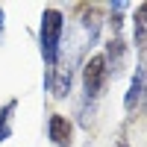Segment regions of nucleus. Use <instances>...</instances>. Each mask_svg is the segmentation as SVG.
Wrapping results in <instances>:
<instances>
[{
  "label": "nucleus",
  "instance_id": "nucleus-8",
  "mask_svg": "<svg viewBox=\"0 0 147 147\" xmlns=\"http://www.w3.org/2000/svg\"><path fill=\"white\" fill-rule=\"evenodd\" d=\"M132 47L138 56H147V0L132 9Z\"/></svg>",
  "mask_w": 147,
  "mask_h": 147
},
{
  "label": "nucleus",
  "instance_id": "nucleus-5",
  "mask_svg": "<svg viewBox=\"0 0 147 147\" xmlns=\"http://www.w3.org/2000/svg\"><path fill=\"white\" fill-rule=\"evenodd\" d=\"M77 15H82V30L88 32V41L94 44L100 30H103V24H106V6H100V3H80Z\"/></svg>",
  "mask_w": 147,
  "mask_h": 147
},
{
  "label": "nucleus",
  "instance_id": "nucleus-9",
  "mask_svg": "<svg viewBox=\"0 0 147 147\" xmlns=\"http://www.w3.org/2000/svg\"><path fill=\"white\" fill-rule=\"evenodd\" d=\"M15 109H18V100H6L3 109H0V144L12 138V118H15Z\"/></svg>",
  "mask_w": 147,
  "mask_h": 147
},
{
  "label": "nucleus",
  "instance_id": "nucleus-10",
  "mask_svg": "<svg viewBox=\"0 0 147 147\" xmlns=\"http://www.w3.org/2000/svg\"><path fill=\"white\" fill-rule=\"evenodd\" d=\"M3 32H6V12L0 6V38H3Z\"/></svg>",
  "mask_w": 147,
  "mask_h": 147
},
{
  "label": "nucleus",
  "instance_id": "nucleus-6",
  "mask_svg": "<svg viewBox=\"0 0 147 147\" xmlns=\"http://www.w3.org/2000/svg\"><path fill=\"white\" fill-rule=\"evenodd\" d=\"M47 138L56 147H71L74 144V121L62 112H53L47 118Z\"/></svg>",
  "mask_w": 147,
  "mask_h": 147
},
{
  "label": "nucleus",
  "instance_id": "nucleus-3",
  "mask_svg": "<svg viewBox=\"0 0 147 147\" xmlns=\"http://www.w3.org/2000/svg\"><path fill=\"white\" fill-rule=\"evenodd\" d=\"M124 109L129 118H141L147 112V68H138L129 80V88L124 94Z\"/></svg>",
  "mask_w": 147,
  "mask_h": 147
},
{
  "label": "nucleus",
  "instance_id": "nucleus-7",
  "mask_svg": "<svg viewBox=\"0 0 147 147\" xmlns=\"http://www.w3.org/2000/svg\"><path fill=\"white\" fill-rule=\"evenodd\" d=\"M103 59L109 65V74H118L127 68V38L124 35H109V41L103 47Z\"/></svg>",
  "mask_w": 147,
  "mask_h": 147
},
{
  "label": "nucleus",
  "instance_id": "nucleus-11",
  "mask_svg": "<svg viewBox=\"0 0 147 147\" xmlns=\"http://www.w3.org/2000/svg\"><path fill=\"white\" fill-rule=\"evenodd\" d=\"M112 147H129V141H127V136H118V138H115V144H112Z\"/></svg>",
  "mask_w": 147,
  "mask_h": 147
},
{
  "label": "nucleus",
  "instance_id": "nucleus-2",
  "mask_svg": "<svg viewBox=\"0 0 147 147\" xmlns=\"http://www.w3.org/2000/svg\"><path fill=\"white\" fill-rule=\"evenodd\" d=\"M109 77H112V74H109V65H106L103 53H91V56L82 62V68H80V80H82L85 100H97V97L103 94Z\"/></svg>",
  "mask_w": 147,
  "mask_h": 147
},
{
  "label": "nucleus",
  "instance_id": "nucleus-1",
  "mask_svg": "<svg viewBox=\"0 0 147 147\" xmlns=\"http://www.w3.org/2000/svg\"><path fill=\"white\" fill-rule=\"evenodd\" d=\"M62 35H65V15L62 9L47 6L41 12V24H38V50L47 68H56L62 59Z\"/></svg>",
  "mask_w": 147,
  "mask_h": 147
},
{
  "label": "nucleus",
  "instance_id": "nucleus-4",
  "mask_svg": "<svg viewBox=\"0 0 147 147\" xmlns=\"http://www.w3.org/2000/svg\"><path fill=\"white\" fill-rule=\"evenodd\" d=\"M74 62H59L56 68L44 71V88L50 91L56 100H65L71 94V82H74Z\"/></svg>",
  "mask_w": 147,
  "mask_h": 147
}]
</instances>
